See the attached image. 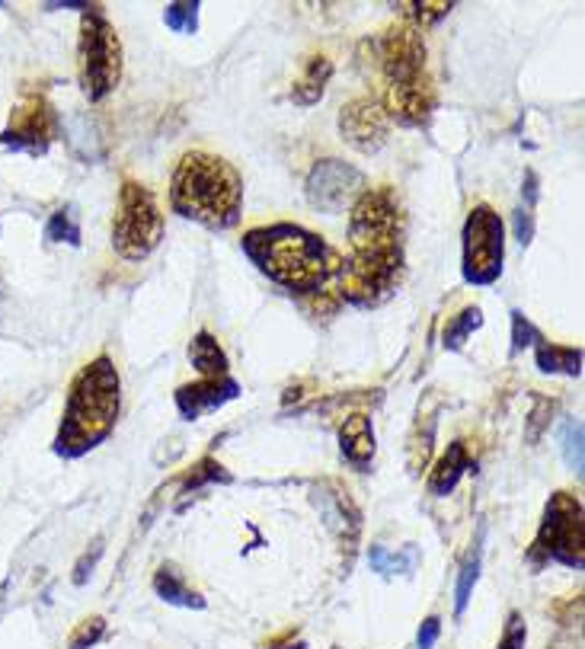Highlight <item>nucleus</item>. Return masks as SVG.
I'll return each mask as SVG.
<instances>
[{
  "label": "nucleus",
  "mask_w": 585,
  "mask_h": 649,
  "mask_svg": "<svg viewBox=\"0 0 585 649\" xmlns=\"http://www.w3.org/2000/svg\"><path fill=\"white\" fill-rule=\"evenodd\" d=\"M58 135V116L52 103L42 93H26L20 103L13 106L7 128L0 132V144L10 151H26L32 157H42L52 148Z\"/></svg>",
  "instance_id": "nucleus-11"
},
{
  "label": "nucleus",
  "mask_w": 585,
  "mask_h": 649,
  "mask_svg": "<svg viewBox=\"0 0 585 649\" xmlns=\"http://www.w3.org/2000/svg\"><path fill=\"white\" fill-rule=\"evenodd\" d=\"M582 531H585L582 502L573 493L550 496L538 538H534L528 550V560L534 563V570H541V563H560V566H570V570H582L585 563Z\"/></svg>",
  "instance_id": "nucleus-8"
},
{
  "label": "nucleus",
  "mask_w": 585,
  "mask_h": 649,
  "mask_svg": "<svg viewBox=\"0 0 585 649\" xmlns=\"http://www.w3.org/2000/svg\"><path fill=\"white\" fill-rule=\"evenodd\" d=\"M416 557H419L416 547H406V550H400V554L387 550L384 544L371 547V566H375V570L384 573V576H397V573H403V570H413Z\"/></svg>",
  "instance_id": "nucleus-23"
},
{
  "label": "nucleus",
  "mask_w": 585,
  "mask_h": 649,
  "mask_svg": "<svg viewBox=\"0 0 585 649\" xmlns=\"http://www.w3.org/2000/svg\"><path fill=\"white\" fill-rule=\"evenodd\" d=\"M563 438V458H566V464H570L576 474H582V423L579 419H570V423L563 426V432H560Z\"/></svg>",
  "instance_id": "nucleus-26"
},
{
  "label": "nucleus",
  "mask_w": 585,
  "mask_h": 649,
  "mask_svg": "<svg viewBox=\"0 0 585 649\" xmlns=\"http://www.w3.org/2000/svg\"><path fill=\"white\" fill-rule=\"evenodd\" d=\"M477 579H480V544L470 550L467 563L461 566L458 586H454V618H461V614L467 611V602H470V595H474Z\"/></svg>",
  "instance_id": "nucleus-22"
},
{
  "label": "nucleus",
  "mask_w": 585,
  "mask_h": 649,
  "mask_svg": "<svg viewBox=\"0 0 585 649\" xmlns=\"http://www.w3.org/2000/svg\"><path fill=\"white\" fill-rule=\"evenodd\" d=\"M170 208L208 231H231L243 215V180L224 157L186 151L173 167Z\"/></svg>",
  "instance_id": "nucleus-4"
},
{
  "label": "nucleus",
  "mask_w": 585,
  "mask_h": 649,
  "mask_svg": "<svg viewBox=\"0 0 585 649\" xmlns=\"http://www.w3.org/2000/svg\"><path fill=\"white\" fill-rule=\"evenodd\" d=\"M240 247L269 282L282 285L295 298L314 301L336 295L343 256L307 227L291 221L253 227L240 237Z\"/></svg>",
  "instance_id": "nucleus-1"
},
{
  "label": "nucleus",
  "mask_w": 585,
  "mask_h": 649,
  "mask_svg": "<svg viewBox=\"0 0 585 649\" xmlns=\"http://www.w3.org/2000/svg\"><path fill=\"white\" fill-rule=\"evenodd\" d=\"M554 410H557V400H550V397H541V394H534L531 397V413L525 419V438L531 445H538L544 432L550 429V419H554Z\"/></svg>",
  "instance_id": "nucleus-24"
},
{
  "label": "nucleus",
  "mask_w": 585,
  "mask_h": 649,
  "mask_svg": "<svg viewBox=\"0 0 585 649\" xmlns=\"http://www.w3.org/2000/svg\"><path fill=\"white\" fill-rule=\"evenodd\" d=\"M266 649H307L304 640H279V643H269Z\"/></svg>",
  "instance_id": "nucleus-34"
},
{
  "label": "nucleus",
  "mask_w": 585,
  "mask_h": 649,
  "mask_svg": "<svg viewBox=\"0 0 585 649\" xmlns=\"http://www.w3.org/2000/svg\"><path fill=\"white\" fill-rule=\"evenodd\" d=\"M461 275L467 285L486 288L499 282L502 266H506V224L493 205L470 208L461 234Z\"/></svg>",
  "instance_id": "nucleus-9"
},
{
  "label": "nucleus",
  "mask_w": 585,
  "mask_h": 649,
  "mask_svg": "<svg viewBox=\"0 0 585 649\" xmlns=\"http://www.w3.org/2000/svg\"><path fill=\"white\" fill-rule=\"evenodd\" d=\"M307 202H311L317 212H346L352 208V202L365 192V173L359 167L346 164V160L336 157H320L317 164L307 173Z\"/></svg>",
  "instance_id": "nucleus-12"
},
{
  "label": "nucleus",
  "mask_w": 585,
  "mask_h": 649,
  "mask_svg": "<svg viewBox=\"0 0 585 649\" xmlns=\"http://www.w3.org/2000/svg\"><path fill=\"white\" fill-rule=\"evenodd\" d=\"M164 240V212L154 192L138 180H122L119 208L112 218V250L125 263L148 259Z\"/></svg>",
  "instance_id": "nucleus-6"
},
{
  "label": "nucleus",
  "mask_w": 585,
  "mask_h": 649,
  "mask_svg": "<svg viewBox=\"0 0 585 649\" xmlns=\"http://www.w3.org/2000/svg\"><path fill=\"white\" fill-rule=\"evenodd\" d=\"M339 135L349 141L355 151L362 154H378L387 135H390V119L381 106L378 96H355L343 109H339Z\"/></svg>",
  "instance_id": "nucleus-13"
},
{
  "label": "nucleus",
  "mask_w": 585,
  "mask_h": 649,
  "mask_svg": "<svg viewBox=\"0 0 585 649\" xmlns=\"http://www.w3.org/2000/svg\"><path fill=\"white\" fill-rule=\"evenodd\" d=\"M103 538H96L93 541V550H87L84 557L77 560V570H74V586H84V582L90 579V573L96 570V563H100V557H103Z\"/></svg>",
  "instance_id": "nucleus-32"
},
{
  "label": "nucleus",
  "mask_w": 585,
  "mask_h": 649,
  "mask_svg": "<svg viewBox=\"0 0 585 649\" xmlns=\"http://www.w3.org/2000/svg\"><path fill=\"white\" fill-rule=\"evenodd\" d=\"M164 23L173 32H195L199 29V4H170L164 10Z\"/></svg>",
  "instance_id": "nucleus-29"
},
{
  "label": "nucleus",
  "mask_w": 585,
  "mask_h": 649,
  "mask_svg": "<svg viewBox=\"0 0 585 649\" xmlns=\"http://www.w3.org/2000/svg\"><path fill=\"white\" fill-rule=\"evenodd\" d=\"M403 208L394 189H365L349 208L352 253L403 247Z\"/></svg>",
  "instance_id": "nucleus-10"
},
{
  "label": "nucleus",
  "mask_w": 585,
  "mask_h": 649,
  "mask_svg": "<svg viewBox=\"0 0 585 649\" xmlns=\"http://www.w3.org/2000/svg\"><path fill=\"white\" fill-rule=\"evenodd\" d=\"M45 240L52 243H71V247H80V224H77V215L74 208H58V212L48 218L45 224Z\"/></svg>",
  "instance_id": "nucleus-25"
},
{
  "label": "nucleus",
  "mask_w": 585,
  "mask_h": 649,
  "mask_svg": "<svg viewBox=\"0 0 585 649\" xmlns=\"http://www.w3.org/2000/svg\"><path fill=\"white\" fill-rule=\"evenodd\" d=\"M154 592L164 598L173 608H186V611H205V595L195 592L186 576L176 570V563H164L154 573Z\"/></svg>",
  "instance_id": "nucleus-17"
},
{
  "label": "nucleus",
  "mask_w": 585,
  "mask_h": 649,
  "mask_svg": "<svg viewBox=\"0 0 585 649\" xmlns=\"http://www.w3.org/2000/svg\"><path fill=\"white\" fill-rule=\"evenodd\" d=\"M438 634H442V621L438 618H426L419 627V637H416V649H432L438 643Z\"/></svg>",
  "instance_id": "nucleus-33"
},
{
  "label": "nucleus",
  "mask_w": 585,
  "mask_h": 649,
  "mask_svg": "<svg viewBox=\"0 0 585 649\" xmlns=\"http://www.w3.org/2000/svg\"><path fill=\"white\" fill-rule=\"evenodd\" d=\"M333 80V61L327 55H314L311 61L304 64V71L298 74L295 87H291V100L298 106H314L323 100V93H327Z\"/></svg>",
  "instance_id": "nucleus-18"
},
{
  "label": "nucleus",
  "mask_w": 585,
  "mask_h": 649,
  "mask_svg": "<svg viewBox=\"0 0 585 649\" xmlns=\"http://www.w3.org/2000/svg\"><path fill=\"white\" fill-rule=\"evenodd\" d=\"M480 327H483V311H480V307H461V311L445 323L442 346L448 352H461L467 346V339L474 336Z\"/></svg>",
  "instance_id": "nucleus-21"
},
{
  "label": "nucleus",
  "mask_w": 585,
  "mask_h": 649,
  "mask_svg": "<svg viewBox=\"0 0 585 649\" xmlns=\"http://www.w3.org/2000/svg\"><path fill=\"white\" fill-rule=\"evenodd\" d=\"M240 397V384L234 378H202L195 384L176 387L173 403L183 419H202L208 413H218L224 403Z\"/></svg>",
  "instance_id": "nucleus-14"
},
{
  "label": "nucleus",
  "mask_w": 585,
  "mask_h": 649,
  "mask_svg": "<svg viewBox=\"0 0 585 649\" xmlns=\"http://www.w3.org/2000/svg\"><path fill=\"white\" fill-rule=\"evenodd\" d=\"M470 451H467V445L461 442H451L442 454H438V461H435V467H432V474H429V493L432 496H448L454 486L461 483V477L470 470Z\"/></svg>",
  "instance_id": "nucleus-16"
},
{
  "label": "nucleus",
  "mask_w": 585,
  "mask_h": 649,
  "mask_svg": "<svg viewBox=\"0 0 585 649\" xmlns=\"http://www.w3.org/2000/svg\"><path fill=\"white\" fill-rule=\"evenodd\" d=\"M189 362L202 378H227V355L208 330H199L189 343Z\"/></svg>",
  "instance_id": "nucleus-20"
},
{
  "label": "nucleus",
  "mask_w": 585,
  "mask_h": 649,
  "mask_svg": "<svg viewBox=\"0 0 585 649\" xmlns=\"http://www.w3.org/2000/svg\"><path fill=\"white\" fill-rule=\"evenodd\" d=\"M534 359L544 375H566V378H579L582 375V349L579 346H560V343H547L541 339L534 346Z\"/></svg>",
  "instance_id": "nucleus-19"
},
{
  "label": "nucleus",
  "mask_w": 585,
  "mask_h": 649,
  "mask_svg": "<svg viewBox=\"0 0 585 649\" xmlns=\"http://www.w3.org/2000/svg\"><path fill=\"white\" fill-rule=\"evenodd\" d=\"M406 275L403 247L349 253L336 282V298L352 307H378L397 295Z\"/></svg>",
  "instance_id": "nucleus-7"
},
{
  "label": "nucleus",
  "mask_w": 585,
  "mask_h": 649,
  "mask_svg": "<svg viewBox=\"0 0 585 649\" xmlns=\"http://www.w3.org/2000/svg\"><path fill=\"white\" fill-rule=\"evenodd\" d=\"M339 451H343V458L349 461V467H355V470H368L371 467V461H375V451H378L371 413L355 410V413L346 416L343 429H339Z\"/></svg>",
  "instance_id": "nucleus-15"
},
{
  "label": "nucleus",
  "mask_w": 585,
  "mask_h": 649,
  "mask_svg": "<svg viewBox=\"0 0 585 649\" xmlns=\"http://www.w3.org/2000/svg\"><path fill=\"white\" fill-rule=\"evenodd\" d=\"M103 634H106V621L103 618H87L84 624H77V630L71 634V646L68 649H90V646H96L103 640Z\"/></svg>",
  "instance_id": "nucleus-30"
},
{
  "label": "nucleus",
  "mask_w": 585,
  "mask_h": 649,
  "mask_svg": "<svg viewBox=\"0 0 585 649\" xmlns=\"http://www.w3.org/2000/svg\"><path fill=\"white\" fill-rule=\"evenodd\" d=\"M538 343H541V330L522 311H512V352L534 349Z\"/></svg>",
  "instance_id": "nucleus-28"
},
{
  "label": "nucleus",
  "mask_w": 585,
  "mask_h": 649,
  "mask_svg": "<svg viewBox=\"0 0 585 649\" xmlns=\"http://www.w3.org/2000/svg\"><path fill=\"white\" fill-rule=\"evenodd\" d=\"M525 640H528V624L525 618L518 611L509 614V621H506V630H502V640L496 649H525Z\"/></svg>",
  "instance_id": "nucleus-31"
},
{
  "label": "nucleus",
  "mask_w": 585,
  "mask_h": 649,
  "mask_svg": "<svg viewBox=\"0 0 585 649\" xmlns=\"http://www.w3.org/2000/svg\"><path fill=\"white\" fill-rule=\"evenodd\" d=\"M122 410V378L109 355H96L77 371L64 413L55 432V454L61 461H77L100 448L119 423Z\"/></svg>",
  "instance_id": "nucleus-2"
},
{
  "label": "nucleus",
  "mask_w": 585,
  "mask_h": 649,
  "mask_svg": "<svg viewBox=\"0 0 585 649\" xmlns=\"http://www.w3.org/2000/svg\"><path fill=\"white\" fill-rule=\"evenodd\" d=\"M375 64L381 74V106L397 125H426L435 109V90L426 64V42L406 20L387 26L375 39Z\"/></svg>",
  "instance_id": "nucleus-3"
},
{
  "label": "nucleus",
  "mask_w": 585,
  "mask_h": 649,
  "mask_svg": "<svg viewBox=\"0 0 585 649\" xmlns=\"http://www.w3.org/2000/svg\"><path fill=\"white\" fill-rule=\"evenodd\" d=\"M77 74H80V90H84L90 103H103L122 80L119 32L100 7L80 10Z\"/></svg>",
  "instance_id": "nucleus-5"
},
{
  "label": "nucleus",
  "mask_w": 585,
  "mask_h": 649,
  "mask_svg": "<svg viewBox=\"0 0 585 649\" xmlns=\"http://www.w3.org/2000/svg\"><path fill=\"white\" fill-rule=\"evenodd\" d=\"M403 13H406V23H413L416 29H429L442 16L451 13V4H406Z\"/></svg>",
  "instance_id": "nucleus-27"
}]
</instances>
